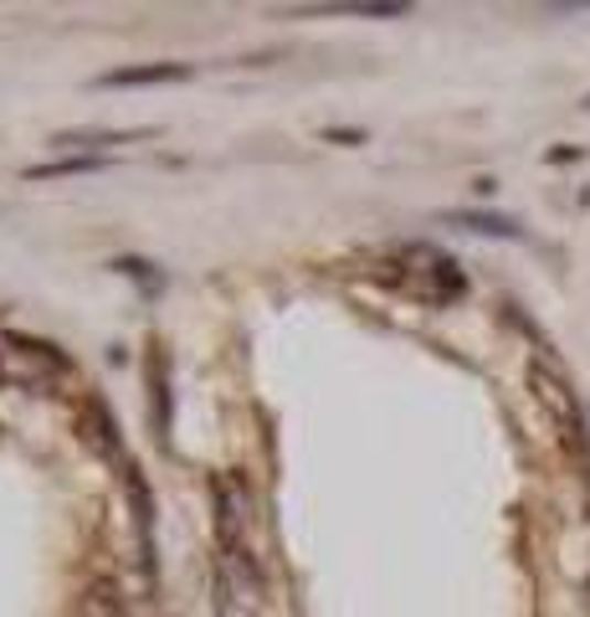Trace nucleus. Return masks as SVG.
Wrapping results in <instances>:
<instances>
[{"mask_svg":"<svg viewBox=\"0 0 590 617\" xmlns=\"http://www.w3.org/2000/svg\"><path fill=\"white\" fill-rule=\"evenodd\" d=\"M104 160H57V166H31V181H52V175H83V170H98Z\"/></svg>","mask_w":590,"mask_h":617,"instance_id":"nucleus-8","label":"nucleus"},{"mask_svg":"<svg viewBox=\"0 0 590 617\" xmlns=\"http://www.w3.org/2000/svg\"><path fill=\"white\" fill-rule=\"evenodd\" d=\"M191 67L185 62H144V67H118V73H104L98 88H160V83H185Z\"/></svg>","mask_w":590,"mask_h":617,"instance_id":"nucleus-3","label":"nucleus"},{"mask_svg":"<svg viewBox=\"0 0 590 617\" xmlns=\"http://www.w3.org/2000/svg\"><path fill=\"white\" fill-rule=\"evenodd\" d=\"M124 489H129V504H133V525H139V545L149 551V535H154V499H149L139 468L124 464Z\"/></svg>","mask_w":590,"mask_h":617,"instance_id":"nucleus-4","label":"nucleus"},{"mask_svg":"<svg viewBox=\"0 0 590 617\" xmlns=\"http://www.w3.org/2000/svg\"><path fill=\"white\" fill-rule=\"evenodd\" d=\"M67 376V361L46 340L0 330V386L6 392H52Z\"/></svg>","mask_w":590,"mask_h":617,"instance_id":"nucleus-1","label":"nucleus"},{"mask_svg":"<svg viewBox=\"0 0 590 617\" xmlns=\"http://www.w3.org/2000/svg\"><path fill=\"white\" fill-rule=\"evenodd\" d=\"M73 617H129V613H124V597H118L108 582H93V587L73 603Z\"/></svg>","mask_w":590,"mask_h":617,"instance_id":"nucleus-6","label":"nucleus"},{"mask_svg":"<svg viewBox=\"0 0 590 617\" xmlns=\"http://www.w3.org/2000/svg\"><path fill=\"white\" fill-rule=\"evenodd\" d=\"M586 597H590V576H586Z\"/></svg>","mask_w":590,"mask_h":617,"instance_id":"nucleus-10","label":"nucleus"},{"mask_svg":"<svg viewBox=\"0 0 590 617\" xmlns=\"http://www.w3.org/2000/svg\"><path fill=\"white\" fill-rule=\"evenodd\" d=\"M529 392H534V402L545 407V417L560 427V437H570V443H576L580 427H586V422H580L576 386H570V376H565L549 355H534V361H529Z\"/></svg>","mask_w":590,"mask_h":617,"instance_id":"nucleus-2","label":"nucleus"},{"mask_svg":"<svg viewBox=\"0 0 590 617\" xmlns=\"http://www.w3.org/2000/svg\"><path fill=\"white\" fill-rule=\"evenodd\" d=\"M154 396H160V433H170V392H164V361H154Z\"/></svg>","mask_w":590,"mask_h":617,"instance_id":"nucleus-9","label":"nucleus"},{"mask_svg":"<svg viewBox=\"0 0 590 617\" xmlns=\"http://www.w3.org/2000/svg\"><path fill=\"white\" fill-rule=\"evenodd\" d=\"M83 443H88L93 453H118V427H114V417H108L98 402L83 407Z\"/></svg>","mask_w":590,"mask_h":617,"instance_id":"nucleus-5","label":"nucleus"},{"mask_svg":"<svg viewBox=\"0 0 590 617\" xmlns=\"http://www.w3.org/2000/svg\"><path fill=\"white\" fill-rule=\"evenodd\" d=\"M452 222L468 232H487V237H518V226L508 216H483V211H452Z\"/></svg>","mask_w":590,"mask_h":617,"instance_id":"nucleus-7","label":"nucleus"},{"mask_svg":"<svg viewBox=\"0 0 590 617\" xmlns=\"http://www.w3.org/2000/svg\"><path fill=\"white\" fill-rule=\"evenodd\" d=\"M586 108H590V98H586Z\"/></svg>","mask_w":590,"mask_h":617,"instance_id":"nucleus-11","label":"nucleus"}]
</instances>
